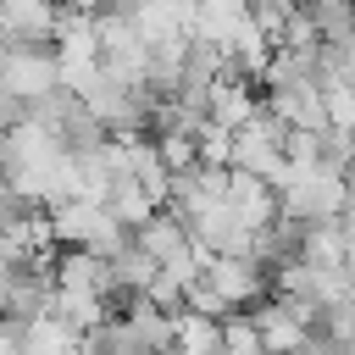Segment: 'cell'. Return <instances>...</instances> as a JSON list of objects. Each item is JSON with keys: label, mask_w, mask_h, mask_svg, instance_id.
<instances>
[{"label": "cell", "mask_w": 355, "mask_h": 355, "mask_svg": "<svg viewBox=\"0 0 355 355\" xmlns=\"http://www.w3.org/2000/svg\"><path fill=\"white\" fill-rule=\"evenodd\" d=\"M344 211V172H333L327 161H311V166H288L283 183H277V216L283 222H338Z\"/></svg>", "instance_id": "1"}, {"label": "cell", "mask_w": 355, "mask_h": 355, "mask_svg": "<svg viewBox=\"0 0 355 355\" xmlns=\"http://www.w3.org/2000/svg\"><path fill=\"white\" fill-rule=\"evenodd\" d=\"M283 133H288V128H283L277 116L255 111L244 128H233L227 172H244V178H255V183L277 189V183H283V172H288V161H283Z\"/></svg>", "instance_id": "2"}, {"label": "cell", "mask_w": 355, "mask_h": 355, "mask_svg": "<svg viewBox=\"0 0 355 355\" xmlns=\"http://www.w3.org/2000/svg\"><path fill=\"white\" fill-rule=\"evenodd\" d=\"M50 227H55V244L83 250V255H100V261H111V255L128 244V233H122L100 205H89V200H61V205H50Z\"/></svg>", "instance_id": "3"}, {"label": "cell", "mask_w": 355, "mask_h": 355, "mask_svg": "<svg viewBox=\"0 0 355 355\" xmlns=\"http://www.w3.org/2000/svg\"><path fill=\"white\" fill-rule=\"evenodd\" d=\"M200 283H205L233 316L266 300V272H261L250 255H211V261H200Z\"/></svg>", "instance_id": "4"}, {"label": "cell", "mask_w": 355, "mask_h": 355, "mask_svg": "<svg viewBox=\"0 0 355 355\" xmlns=\"http://www.w3.org/2000/svg\"><path fill=\"white\" fill-rule=\"evenodd\" d=\"M55 89H61V78H55V55L50 50H6L0 55V94H11L22 111L39 105Z\"/></svg>", "instance_id": "5"}, {"label": "cell", "mask_w": 355, "mask_h": 355, "mask_svg": "<svg viewBox=\"0 0 355 355\" xmlns=\"http://www.w3.org/2000/svg\"><path fill=\"white\" fill-rule=\"evenodd\" d=\"M183 227H189V244L200 250V261H211V255H250V227L222 200L194 211V216H183Z\"/></svg>", "instance_id": "6"}, {"label": "cell", "mask_w": 355, "mask_h": 355, "mask_svg": "<svg viewBox=\"0 0 355 355\" xmlns=\"http://www.w3.org/2000/svg\"><path fill=\"white\" fill-rule=\"evenodd\" d=\"M61 11L44 0H0V44L6 50H44L55 44Z\"/></svg>", "instance_id": "7"}, {"label": "cell", "mask_w": 355, "mask_h": 355, "mask_svg": "<svg viewBox=\"0 0 355 355\" xmlns=\"http://www.w3.org/2000/svg\"><path fill=\"white\" fill-rule=\"evenodd\" d=\"M189 39H200V44H211V50L233 55V50L250 39V6H239V0L194 6V28H189Z\"/></svg>", "instance_id": "8"}, {"label": "cell", "mask_w": 355, "mask_h": 355, "mask_svg": "<svg viewBox=\"0 0 355 355\" xmlns=\"http://www.w3.org/2000/svg\"><path fill=\"white\" fill-rule=\"evenodd\" d=\"M50 288L55 294H89V300H116V288H111V266L100 261V255H83V250H61L55 255V266H50Z\"/></svg>", "instance_id": "9"}, {"label": "cell", "mask_w": 355, "mask_h": 355, "mask_svg": "<svg viewBox=\"0 0 355 355\" xmlns=\"http://www.w3.org/2000/svg\"><path fill=\"white\" fill-rule=\"evenodd\" d=\"M255 111H261V94H255V83H244V78H222V83L205 89V122L222 128V133L244 128Z\"/></svg>", "instance_id": "10"}, {"label": "cell", "mask_w": 355, "mask_h": 355, "mask_svg": "<svg viewBox=\"0 0 355 355\" xmlns=\"http://www.w3.org/2000/svg\"><path fill=\"white\" fill-rule=\"evenodd\" d=\"M261 111L277 116L288 133H327V111H322V89H316V83H305V89H277V94H266Z\"/></svg>", "instance_id": "11"}, {"label": "cell", "mask_w": 355, "mask_h": 355, "mask_svg": "<svg viewBox=\"0 0 355 355\" xmlns=\"http://www.w3.org/2000/svg\"><path fill=\"white\" fill-rule=\"evenodd\" d=\"M128 28H133L144 44H161V39H189V28H194V6H183V0L128 6Z\"/></svg>", "instance_id": "12"}, {"label": "cell", "mask_w": 355, "mask_h": 355, "mask_svg": "<svg viewBox=\"0 0 355 355\" xmlns=\"http://www.w3.org/2000/svg\"><path fill=\"white\" fill-rule=\"evenodd\" d=\"M222 205L250 227V233H261L272 216H277V189H266V183H255V178H244V172H227V189H222Z\"/></svg>", "instance_id": "13"}, {"label": "cell", "mask_w": 355, "mask_h": 355, "mask_svg": "<svg viewBox=\"0 0 355 355\" xmlns=\"http://www.w3.org/2000/svg\"><path fill=\"white\" fill-rule=\"evenodd\" d=\"M116 322H122V333H128V344H133L139 355L172 349V316H166V311H155V305H144V300H128V311H116Z\"/></svg>", "instance_id": "14"}, {"label": "cell", "mask_w": 355, "mask_h": 355, "mask_svg": "<svg viewBox=\"0 0 355 355\" xmlns=\"http://www.w3.org/2000/svg\"><path fill=\"white\" fill-rule=\"evenodd\" d=\"M100 211H105V216H111L122 233H133V227H144V222H150L161 205H155V200H150V194H144L133 178H122V172H116V178H111V189H105V200H100Z\"/></svg>", "instance_id": "15"}, {"label": "cell", "mask_w": 355, "mask_h": 355, "mask_svg": "<svg viewBox=\"0 0 355 355\" xmlns=\"http://www.w3.org/2000/svg\"><path fill=\"white\" fill-rule=\"evenodd\" d=\"M294 261L311 266V272H338V266H344L338 222H311V227H300V250H294Z\"/></svg>", "instance_id": "16"}, {"label": "cell", "mask_w": 355, "mask_h": 355, "mask_svg": "<svg viewBox=\"0 0 355 355\" xmlns=\"http://www.w3.org/2000/svg\"><path fill=\"white\" fill-rule=\"evenodd\" d=\"M105 266H111V288H116V300H139V294L150 288V277L161 272V266H155V261L133 244V233H128V244H122Z\"/></svg>", "instance_id": "17"}, {"label": "cell", "mask_w": 355, "mask_h": 355, "mask_svg": "<svg viewBox=\"0 0 355 355\" xmlns=\"http://www.w3.org/2000/svg\"><path fill=\"white\" fill-rule=\"evenodd\" d=\"M300 17L311 22L316 44H344L355 33V0H311V6H300Z\"/></svg>", "instance_id": "18"}, {"label": "cell", "mask_w": 355, "mask_h": 355, "mask_svg": "<svg viewBox=\"0 0 355 355\" xmlns=\"http://www.w3.org/2000/svg\"><path fill=\"white\" fill-rule=\"evenodd\" d=\"M150 144H155V155H161L166 178H178V172H194V166H200V161H194V139H183V133H155Z\"/></svg>", "instance_id": "19"}, {"label": "cell", "mask_w": 355, "mask_h": 355, "mask_svg": "<svg viewBox=\"0 0 355 355\" xmlns=\"http://www.w3.org/2000/svg\"><path fill=\"white\" fill-rule=\"evenodd\" d=\"M222 355H261V338H255L250 316H227L222 322Z\"/></svg>", "instance_id": "20"}, {"label": "cell", "mask_w": 355, "mask_h": 355, "mask_svg": "<svg viewBox=\"0 0 355 355\" xmlns=\"http://www.w3.org/2000/svg\"><path fill=\"white\" fill-rule=\"evenodd\" d=\"M0 355H22V322L0 316Z\"/></svg>", "instance_id": "21"}, {"label": "cell", "mask_w": 355, "mask_h": 355, "mask_svg": "<svg viewBox=\"0 0 355 355\" xmlns=\"http://www.w3.org/2000/svg\"><path fill=\"white\" fill-rule=\"evenodd\" d=\"M327 355H355V349H327Z\"/></svg>", "instance_id": "22"}, {"label": "cell", "mask_w": 355, "mask_h": 355, "mask_svg": "<svg viewBox=\"0 0 355 355\" xmlns=\"http://www.w3.org/2000/svg\"><path fill=\"white\" fill-rule=\"evenodd\" d=\"M155 355H178V349H155Z\"/></svg>", "instance_id": "23"}]
</instances>
